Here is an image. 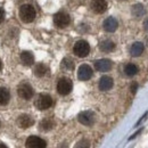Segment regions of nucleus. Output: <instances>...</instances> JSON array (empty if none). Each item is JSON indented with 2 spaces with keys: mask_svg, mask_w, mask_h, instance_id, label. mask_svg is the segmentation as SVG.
Returning a JSON list of instances; mask_svg holds the SVG:
<instances>
[{
  "mask_svg": "<svg viewBox=\"0 0 148 148\" xmlns=\"http://www.w3.org/2000/svg\"><path fill=\"white\" fill-rule=\"evenodd\" d=\"M47 71H48V67L45 64H38L37 66L34 67V74L39 77L43 76L45 74L47 73Z\"/></svg>",
  "mask_w": 148,
  "mask_h": 148,
  "instance_id": "4be33fe9",
  "label": "nucleus"
},
{
  "mask_svg": "<svg viewBox=\"0 0 148 148\" xmlns=\"http://www.w3.org/2000/svg\"><path fill=\"white\" fill-rule=\"evenodd\" d=\"M72 88H73L72 81L70 79H67V77H62L57 83V91H58V93H60L63 96L69 95L72 91Z\"/></svg>",
  "mask_w": 148,
  "mask_h": 148,
  "instance_id": "7ed1b4c3",
  "label": "nucleus"
},
{
  "mask_svg": "<svg viewBox=\"0 0 148 148\" xmlns=\"http://www.w3.org/2000/svg\"><path fill=\"white\" fill-rule=\"evenodd\" d=\"M89 146H90L89 141H88L87 139H82V140H80V141L75 145L74 148H89Z\"/></svg>",
  "mask_w": 148,
  "mask_h": 148,
  "instance_id": "b1692460",
  "label": "nucleus"
},
{
  "mask_svg": "<svg viewBox=\"0 0 148 148\" xmlns=\"http://www.w3.org/2000/svg\"><path fill=\"white\" fill-rule=\"evenodd\" d=\"M1 69H2V63H1V60H0V71H1Z\"/></svg>",
  "mask_w": 148,
  "mask_h": 148,
  "instance_id": "c756f323",
  "label": "nucleus"
},
{
  "mask_svg": "<svg viewBox=\"0 0 148 148\" xmlns=\"http://www.w3.org/2000/svg\"><path fill=\"white\" fill-rule=\"evenodd\" d=\"M53 105V98L47 95V93H41L36 100V106L37 108L43 111V110H48L50 106Z\"/></svg>",
  "mask_w": 148,
  "mask_h": 148,
  "instance_id": "20e7f679",
  "label": "nucleus"
},
{
  "mask_svg": "<svg viewBox=\"0 0 148 148\" xmlns=\"http://www.w3.org/2000/svg\"><path fill=\"white\" fill-rule=\"evenodd\" d=\"M131 13H132V15H133L134 17H138V18H139V17H143V16L146 14V8H145V6L141 5V3H136V5L132 6Z\"/></svg>",
  "mask_w": 148,
  "mask_h": 148,
  "instance_id": "2eb2a0df",
  "label": "nucleus"
},
{
  "mask_svg": "<svg viewBox=\"0 0 148 148\" xmlns=\"http://www.w3.org/2000/svg\"><path fill=\"white\" fill-rule=\"evenodd\" d=\"M36 16H37V13H36V9H34V7L32 5L26 3V5H23L19 8V17L24 23L33 22Z\"/></svg>",
  "mask_w": 148,
  "mask_h": 148,
  "instance_id": "f257e3e1",
  "label": "nucleus"
},
{
  "mask_svg": "<svg viewBox=\"0 0 148 148\" xmlns=\"http://www.w3.org/2000/svg\"><path fill=\"white\" fill-rule=\"evenodd\" d=\"M73 51L77 57H86L90 53V46H89V43L87 41L80 40L74 45Z\"/></svg>",
  "mask_w": 148,
  "mask_h": 148,
  "instance_id": "f03ea898",
  "label": "nucleus"
},
{
  "mask_svg": "<svg viewBox=\"0 0 148 148\" xmlns=\"http://www.w3.org/2000/svg\"><path fill=\"white\" fill-rule=\"evenodd\" d=\"M3 18H5V12L2 8H0V23L3 21Z\"/></svg>",
  "mask_w": 148,
  "mask_h": 148,
  "instance_id": "393cba45",
  "label": "nucleus"
},
{
  "mask_svg": "<svg viewBox=\"0 0 148 148\" xmlns=\"http://www.w3.org/2000/svg\"><path fill=\"white\" fill-rule=\"evenodd\" d=\"M95 67L99 72H107L112 69V62L110 59H106V58L99 59L95 63Z\"/></svg>",
  "mask_w": 148,
  "mask_h": 148,
  "instance_id": "9d476101",
  "label": "nucleus"
},
{
  "mask_svg": "<svg viewBox=\"0 0 148 148\" xmlns=\"http://www.w3.org/2000/svg\"><path fill=\"white\" fill-rule=\"evenodd\" d=\"M77 120L83 125H92L93 122H95V114L90 111L82 112L79 114Z\"/></svg>",
  "mask_w": 148,
  "mask_h": 148,
  "instance_id": "6e6552de",
  "label": "nucleus"
},
{
  "mask_svg": "<svg viewBox=\"0 0 148 148\" xmlns=\"http://www.w3.org/2000/svg\"><path fill=\"white\" fill-rule=\"evenodd\" d=\"M119 26V23L114 18V17H107V18L104 21V24H103V27L106 32H114L116 31Z\"/></svg>",
  "mask_w": 148,
  "mask_h": 148,
  "instance_id": "f8f14e48",
  "label": "nucleus"
},
{
  "mask_svg": "<svg viewBox=\"0 0 148 148\" xmlns=\"http://www.w3.org/2000/svg\"><path fill=\"white\" fill-rule=\"evenodd\" d=\"M99 48L104 53H111V51L114 50V48H115V43L112 40H104V41L100 42Z\"/></svg>",
  "mask_w": 148,
  "mask_h": 148,
  "instance_id": "a211bd4d",
  "label": "nucleus"
},
{
  "mask_svg": "<svg viewBox=\"0 0 148 148\" xmlns=\"http://www.w3.org/2000/svg\"><path fill=\"white\" fill-rule=\"evenodd\" d=\"M124 73L125 75H128V76H133V75H136V74L138 73V67H137V65H134V64H127L125 65V67H124Z\"/></svg>",
  "mask_w": 148,
  "mask_h": 148,
  "instance_id": "412c9836",
  "label": "nucleus"
},
{
  "mask_svg": "<svg viewBox=\"0 0 148 148\" xmlns=\"http://www.w3.org/2000/svg\"><path fill=\"white\" fill-rule=\"evenodd\" d=\"M91 8L97 14L104 13L107 8V2H106V0H92L91 1Z\"/></svg>",
  "mask_w": 148,
  "mask_h": 148,
  "instance_id": "9b49d317",
  "label": "nucleus"
},
{
  "mask_svg": "<svg viewBox=\"0 0 148 148\" xmlns=\"http://www.w3.org/2000/svg\"><path fill=\"white\" fill-rule=\"evenodd\" d=\"M17 123H18V125L21 127V128H23V129H27V128H30L31 125H33L34 120H33L30 115L24 114V115H21V116L18 117Z\"/></svg>",
  "mask_w": 148,
  "mask_h": 148,
  "instance_id": "ddd939ff",
  "label": "nucleus"
},
{
  "mask_svg": "<svg viewBox=\"0 0 148 148\" xmlns=\"http://www.w3.org/2000/svg\"><path fill=\"white\" fill-rule=\"evenodd\" d=\"M144 29H145L146 31H148V18L144 22Z\"/></svg>",
  "mask_w": 148,
  "mask_h": 148,
  "instance_id": "cd10ccee",
  "label": "nucleus"
},
{
  "mask_svg": "<svg viewBox=\"0 0 148 148\" xmlns=\"http://www.w3.org/2000/svg\"><path fill=\"white\" fill-rule=\"evenodd\" d=\"M141 131H143V129H140V130H139V131H137V132H136V133H134V134H133L132 137H130V140H132V139H133L134 137H137V134H139V133H140Z\"/></svg>",
  "mask_w": 148,
  "mask_h": 148,
  "instance_id": "bb28decb",
  "label": "nucleus"
},
{
  "mask_svg": "<svg viewBox=\"0 0 148 148\" xmlns=\"http://www.w3.org/2000/svg\"><path fill=\"white\" fill-rule=\"evenodd\" d=\"M10 99V93L7 89L5 88H0V105H6L8 104Z\"/></svg>",
  "mask_w": 148,
  "mask_h": 148,
  "instance_id": "6ab92c4d",
  "label": "nucleus"
},
{
  "mask_svg": "<svg viewBox=\"0 0 148 148\" xmlns=\"http://www.w3.org/2000/svg\"><path fill=\"white\" fill-rule=\"evenodd\" d=\"M17 92H18V96L21 98L29 100L33 97V88L29 83H22V84H19Z\"/></svg>",
  "mask_w": 148,
  "mask_h": 148,
  "instance_id": "39448f33",
  "label": "nucleus"
},
{
  "mask_svg": "<svg viewBox=\"0 0 148 148\" xmlns=\"http://www.w3.org/2000/svg\"><path fill=\"white\" fill-rule=\"evenodd\" d=\"M26 148H46V141L37 136H31L26 139Z\"/></svg>",
  "mask_w": 148,
  "mask_h": 148,
  "instance_id": "423d86ee",
  "label": "nucleus"
},
{
  "mask_svg": "<svg viewBox=\"0 0 148 148\" xmlns=\"http://www.w3.org/2000/svg\"><path fill=\"white\" fill-rule=\"evenodd\" d=\"M92 76V69L87 65V64H83L79 67V71H77V77L81 80V81H87L89 80L90 77Z\"/></svg>",
  "mask_w": 148,
  "mask_h": 148,
  "instance_id": "1a4fd4ad",
  "label": "nucleus"
},
{
  "mask_svg": "<svg viewBox=\"0 0 148 148\" xmlns=\"http://www.w3.org/2000/svg\"><path fill=\"white\" fill-rule=\"evenodd\" d=\"M113 84H114L113 79H112L111 76L105 75V76H103V77L100 79V81H99V89H100L101 91H107V90L112 89Z\"/></svg>",
  "mask_w": 148,
  "mask_h": 148,
  "instance_id": "4468645a",
  "label": "nucleus"
},
{
  "mask_svg": "<svg viewBox=\"0 0 148 148\" xmlns=\"http://www.w3.org/2000/svg\"><path fill=\"white\" fill-rule=\"evenodd\" d=\"M146 43L148 45V37H147V39H146Z\"/></svg>",
  "mask_w": 148,
  "mask_h": 148,
  "instance_id": "7c9ffc66",
  "label": "nucleus"
},
{
  "mask_svg": "<svg viewBox=\"0 0 148 148\" xmlns=\"http://www.w3.org/2000/svg\"><path fill=\"white\" fill-rule=\"evenodd\" d=\"M0 148H7V146L3 145V144H0Z\"/></svg>",
  "mask_w": 148,
  "mask_h": 148,
  "instance_id": "c85d7f7f",
  "label": "nucleus"
},
{
  "mask_svg": "<svg viewBox=\"0 0 148 148\" xmlns=\"http://www.w3.org/2000/svg\"><path fill=\"white\" fill-rule=\"evenodd\" d=\"M62 67L64 70H69V71H72L74 69V63L72 59L70 58H64L63 62H62Z\"/></svg>",
  "mask_w": 148,
  "mask_h": 148,
  "instance_id": "5701e85b",
  "label": "nucleus"
},
{
  "mask_svg": "<svg viewBox=\"0 0 148 148\" xmlns=\"http://www.w3.org/2000/svg\"><path fill=\"white\" fill-rule=\"evenodd\" d=\"M21 62L25 66H31L34 63V56L30 51H23L21 54Z\"/></svg>",
  "mask_w": 148,
  "mask_h": 148,
  "instance_id": "dca6fc26",
  "label": "nucleus"
},
{
  "mask_svg": "<svg viewBox=\"0 0 148 148\" xmlns=\"http://www.w3.org/2000/svg\"><path fill=\"white\" fill-rule=\"evenodd\" d=\"M54 23L58 27H66L70 24V16L66 13L59 12L54 16Z\"/></svg>",
  "mask_w": 148,
  "mask_h": 148,
  "instance_id": "0eeeda50",
  "label": "nucleus"
},
{
  "mask_svg": "<svg viewBox=\"0 0 148 148\" xmlns=\"http://www.w3.org/2000/svg\"><path fill=\"white\" fill-rule=\"evenodd\" d=\"M144 53V43L141 42H134L130 48V54L133 57H138Z\"/></svg>",
  "mask_w": 148,
  "mask_h": 148,
  "instance_id": "f3484780",
  "label": "nucleus"
},
{
  "mask_svg": "<svg viewBox=\"0 0 148 148\" xmlns=\"http://www.w3.org/2000/svg\"><path fill=\"white\" fill-rule=\"evenodd\" d=\"M137 87H138L137 83H132V86H131V90H132V92H136V91H137Z\"/></svg>",
  "mask_w": 148,
  "mask_h": 148,
  "instance_id": "a878e982",
  "label": "nucleus"
},
{
  "mask_svg": "<svg viewBox=\"0 0 148 148\" xmlns=\"http://www.w3.org/2000/svg\"><path fill=\"white\" fill-rule=\"evenodd\" d=\"M54 128V121L51 119H45L40 122V129L42 131H49Z\"/></svg>",
  "mask_w": 148,
  "mask_h": 148,
  "instance_id": "aec40b11",
  "label": "nucleus"
}]
</instances>
